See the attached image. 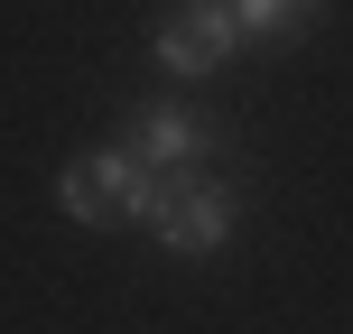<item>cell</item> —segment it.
<instances>
[{
    "mask_svg": "<svg viewBox=\"0 0 353 334\" xmlns=\"http://www.w3.org/2000/svg\"><path fill=\"white\" fill-rule=\"evenodd\" d=\"M56 205H65L74 223H121V205H112V176H103V149H93V158H74L65 176H56Z\"/></svg>",
    "mask_w": 353,
    "mask_h": 334,
    "instance_id": "obj_6",
    "label": "cell"
},
{
    "mask_svg": "<svg viewBox=\"0 0 353 334\" xmlns=\"http://www.w3.org/2000/svg\"><path fill=\"white\" fill-rule=\"evenodd\" d=\"M103 176H112V205H121V223H149L159 232L168 223V205H176V186H186V167H140L130 149H103Z\"/></svg>",
    "mask_w": 353,
    "mask_h": 334,
    "instance_id": "obj_4",
    "label": "cell"
},
{
    "mask_svg": "<svg viewBox=\"0 0 353 334\" xmlns=\"http://www.w3.org/2000/svg\"><path fill=\"white\" fill-rule=\"evenodd\" d=\"M232 213H242V186L186 167V186H176V205H168V223H159V242L186 251V260H214V251L232 242Z\"/></svg>",
    "mask_w": 353,
    "mask_h": 334,
    "instance_id": "obj_3",
    "label": "cell"
},
{
    "mask_svg": "<svg viewBox=\"0 0 353 334\" xmlns=\"http://www.w3.org/2000/svg\"><path fill=\"white\" fill-rule=\"evenodd\" d=\"M130 158H140V167H214V158H223V149H232V130L223 121H214V112H186V103H149L140 112V121H130Z\"/></svg>",
    "mask_w": 353,
    "mask_h": 334,
    "instance_id": "obj_1",
    "label": "cell"
},
{
    "mask_svg": "<svg viewBox=\"0 0 353 334\" xmlns=\"http://www.w3.org/2000/svg\"><path fill=\"white\" fill-rule=\"evenodd\" d=\"M232 19H242V37H261V47H288V37H307L325 19V0H232Z\"/></svg>",
    "mask_w": 353,
    "mask_h": 334,
    "instance_id": "obj_5",
    "label": "cell"
},
{
    "mask_svg": "<svg viewBox=\"0 0 353 334\" xmlns=\"http://www.w3.org/2000/svg\"><path fill=\"white\" fill-rule=\"evenodd\" d=\"M242 47V19H232V0H176L168 28H159V65L186 74V84H205V74H223V56Z\"/></svg>",
    "mask_w": 353,
    "mask_h": 334,
    "instance_id": "obj_2",
    "label": "cell"
}]
</instances>
